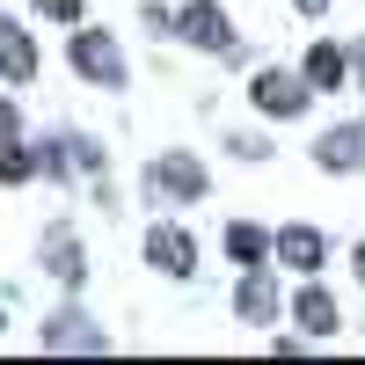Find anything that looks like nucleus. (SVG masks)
I'll use <instances>...</instances> for the list:
<instances>
[{
	"label": "nucleus",
	"mask_w": 365,
	"mask_h": 365,
	"mask_svg": "<svg viewBox=\"0 0 365 365\" xmlns=\"http://www.w3.org/2000/svg\"><path fill=\"white\" fill-rule=\"evenodd\" d=\"M314 96H322V88H314L307 73H292V66H256V81H249L256 117H278V125L307 117V103H314Z\"/></svg>",
	"instance_id": "f257e3e1"
},
{
	"label": "nucleus",
	"mask_w": 365,
	"mask_h": 365,
	"mask_svg": "<svg viewBox=\"0 0 365 365\" xmlns=\"http://www.w3.org/2000/svg\"><path fill=\"white\" fill-rule=\"evenodd\" d=\"M175 37L197 44V51H220V58H241V37H234V15L220 0H182L175 8Z\"/></svg>",
	"instance_id": "f03ea898"
},
{
	"label": "nucleus",
	"mask_w": 365,
	"mask_h": 365,
	"mask_svg": "<svg viewBox=\"0 0 365 365\" xmlns=\"http://www.w3.org/2000/svg\"><path fill=\"white\" fill-rule=\"evenodd\" d=\"M66 58H73V73L96 81V88H125V81H132V66H125V51H117L110 29H73V37H66Z\"/></svg>",
	"instance_id": "7ed1b4c3"
},
{
	"label": "nucleus",
	"mask_w": 365,
	"mask_h": 365,
	"mask_svg": "<svg viewBox=\"0 0 365 365\" xmlns=\"http://www.w3.org/2000/svg\"><path fill=\"white\" fill-rule=\"evenodd\" d=\"M285 322L299 329V336H314V344H329V336H336V329H344V307H336V292H322V285L307 278V285H299V292L285 299Z\"/></svg>",
	"instance_id": "20e7f679"
},
{
	"label": "nucleus",
	"mask_w": 365,
	"mask_h": 365,
	"mask_svg": "<svg viewBox=\"0 0 365 365\" xmlns=\"http://www.w3.org/2000/svg\"><path fill=\"white\" fill-rule=\"evenodd\" d=\"M146 263H154L161 270V278H197V241L190 234H182L175 220H154V227H146Z\"/></svg>",
	"instance_id": "39448f33"
},
{
	"label": "nucleus",
	"mask_w": 365,
	"mask_h": 365,
	"mask_svg": "<svg viewBox=\"0 0 365 365\" xmlns=\"http://www.w3.org/2000/svg\"><path fill=\"white\" fill-rule=\"evenodd\" d=\"M146 190H154L161 205H168V197H175V205H197V197H205V168H197L190 154H161L154 168H146Z\"/></svg>",
	"instance_id": "423d86ee"
},
{
	"label": "nucleus",
	"mask_w": 365,
	"mask_h": 365,
	"mask_svg": "<svg viewBox=\"0 0 365 365\" xmlns=\"http://www.w3.org/2000/svg\"><path fill=\"white\" fill-rule=\"evenodd\" d=\"M314 168H329V175H358V168H365V117L329 125V132L314 139Z\"/></svg>",
	"instance_id": "0eeeda50"
},
{
	"label": "nucleus",
	"mask_w": 365,
	"mask_h": 365,
	"mask_svg": "<svg viewBox=\"0 0 365 365\" xmlns=\"http://www.w3.org/2000/svg\"><path fill=\"white\" fill-rule=\"evenodd\" d=\"M234 314H241V322H256V329H270V322L285 314V299H278V278H270V263L241 270V285H234Z\"/></svg>",
	"instance_id": "6e6552de"
},
{
	"label": "nucleus",
	"mask_w": 365,
	"mask_h": 365,
	"mask_svg": "<svg viewBox=\"0 0 365 365\" xmlns=\"http://www.w3.org/2000/svg\"><path fill=\"white\" fill-rule=\"evenodd\" d=\"M278 263L292 270V278H322L329 234H322V227H278Z\"/></svg>",
	"instance_id": "1a4fd4ad"
},
{
	"label": "nucleus",
	"mask_w": 365,
	"mask_h": 365,
	"mask_svg": "<svg viewBox=\"0 0 365 365\" xmlns=\"http://www.w3.org/2000/svg\"><path fill=\"white\" fill-rule=\"evenodd\" d=\"M37 344H44V351H110V336H103V322H88L81 307H66V314H51V322L37 329Z\"/></svg>",
	"instance_id": "9d476101"
},
{
	"label": "nucleus",
	"mask_w": 365,
	"mask_h": 365,
	"mask_svg": "<svg viewBox=\"0 0 365 365\" xmlns=\"http://www.w3.org/2000/svg\"><path fill=\"white\" fill-rule=\"evenodd\" d=\"M0 81H8V88L37 81V37H29L15 15H0Z\"/></svg>",
	"instance_id": "9b49d317"
},
{
	"label": "nucleus",
	"mask_w": 365,
	"mask_h": 365,
	"mask_svg": "<svg viewBox=\"0 0 365 365\" xmlns=\"http://www.w3.org/2000/svg\"><path fill=\"white\" fill-rule=\"evenodd\" d=\"M351 66H358V58L336 44V37H322V44H307V58H299V73H307L314 88H322V96H329V88H344L351 81Z\"/></svg>",
	"instance_id": "f8f14e48"
},
{
	"label": "nucleus",
	"mask_w": 365,
	"mask_h": 365,
	"mask_svg": "<svg viewBox=\"0 0 365 365\" xmlns=\"http://www.w3.org/2000/svg\"><path fill=\"white\" fill-rule=\"evenodd\" d=\"M220 241H227V256H234L241 270H256V263H278V234H270V227H256V220H234Z\"/></svg>",
	"instance_id": "ddd939ff"
},
{
	"label": "nucleus",
	"mask_w": 365,
	"mask_h": 365,
	"mask_svg": "<svg viewBox=\"0 0 365 365\" xmlns=\"http://www.w3.org/2000/svg\"><path fill=\"white\" fill-rule=\"evenodd\" d=\"M44 270L66 292H81V278H88V256H81V241H73V227H51L44 234Z\"/></svg>",
	"instance_id": "4468645a"
},
{
	"label": "nucleus",
	"mask_w": 365,
	"mask_h": 365,
	"mask_svg": "<svg viewBox=\"0 0 365 365\" xmlns=\"http://www.w3.org/2000/svg\"><path fill=\"white\" fill-rule=\"evenodd\" d=\"M37 168H44V154H37V146H22V132L0 139V182H29Z\"/></svg>",
	"instance_id": "2eb2a0df"
},
{
	"label": "nucleus",
	"mask_w": 365,
	"mask_h": 365,
	"mask_svg": "<svg viewBox=\"0 0 365 365\" xmlns=\"http://www.w3.org/2000/svg\"><path fill=\"white\" fill-rule=\"evenodd\" d=\"M37 15L66 22V29H81V22H88V8H81V0H37Z\"/></svg>",
	"instance_id": "dca6fc26"
},
{
	"label": "nucleus",
	"mask_w": 365,
	"mask_h": 365,
	"mask_svg": "<svg viewBox=\"0 0 365 365\" xmlns=\"http://www.w3.org/2000/svg\"><path fill=\"white\" fill-rule=\"evenodd\" d=\"M227 146H234V161H263V154H270V146H263V139H256V132H234V139H227Z\"/></svg>",
	"instance_id": "f3484780"
},
{
	"label": "nucleus",
	"mask_w": 365,
	"mask_h": 365,
	"mask_svg": "<svg viewBox=\"0 0 365 365\" xmlns=\"http://www.w3.org/2000/svg\"><path fill=\"white\" fill-rule=\"evenodd\" d=\"M0 139H15V103L0 96Z\"/></svg>",
	"instance_id": "a211bd4d"
},
{
	"label": "nucleus",
	"mask_w": 365,
	"mask_h": 365,
	"mask_svg": "<svg viewBox=\"0 0 365 365\" xmlns=\"http://www.w3.org/2000/svg\"><path fill=\"white\" fill-rule=\"evenodd\" d=\"M351 270H358V285H365V241H358V249H351Z\"/></svg>",
	"instance_id": "6ab92c4d"
},
{
	"label": "nucleus",
	"mask_w": 365,
	"mask_h": 365,
	"mask_svg": "<svg viewBox=\"0 0 365 365\" xmlns=\"http://www.w3.org/2000/svg\"><path fill=\"white\" fill-rule=\"evenodd\" d=\"M292 8H299V15H322V8H329V0H292Z\"/></svg>",
	"instance_id": "aec40b11"
},
{
	"label": "nucleus",
	"mask_w": 365,
	"mask_h": 365,
	"mask_svg": "<svg viewBox=\"0 0 365 365\" xmlns=\"http://www.w3.org/2000/svg\"><path fill=\"white\" fill-rule=\"evenodd\" d=\"M0 329H8V314H0Z\"/></svg>",
	"instance_id": "412c9836"
},
{
	"label": "nucleus",
	"mask_w": 365,
	"mask_h": 365,
	"mask_svg": "<svg viewBox=\"0 0 365 365\" xmlns=\"http://www.w3.org/2000/svg\"><path fill=\"white\" fill-rule=\"evenodd\" d=\"M358 73H365V66H358Z\"/></svg>",
	"instance_id": "4be33fe9"
}]
</instances>
